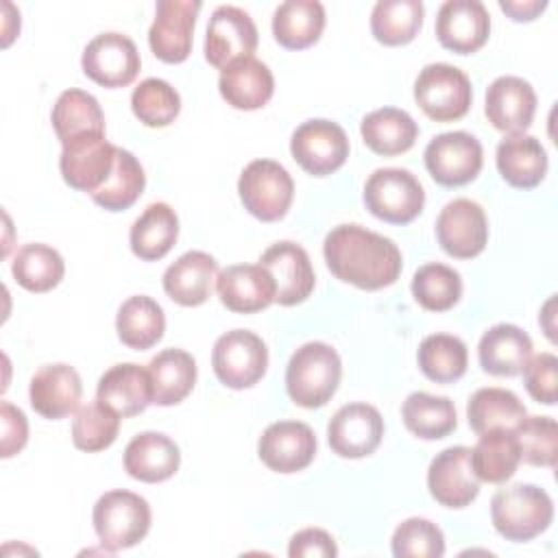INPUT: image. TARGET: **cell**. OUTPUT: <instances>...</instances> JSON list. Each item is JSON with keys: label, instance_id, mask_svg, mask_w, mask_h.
Here are the masks:
<instances>
[{"label": "cell", "instance_id": "6da1fadb", "mask_svg": "<svg viewBox=\"0 0 558 558\" xmlns=\"http://www.w3.org/2000/svg\"><path fill=\"white\" fill-rule=\"evenodd\" d=\"M323 255L336 279L360 290H381L395 283L403 268L399 246L360 225L333 227L323 242Z\"/></svg>", "mask_w": 558, "mask_h": 558}, {"label": "cell", "instance_id": "7a4b0ae2", "mask_svg": "<svg viewBox=\"0 0 558 558\" xmlns=\"http://www.w3.org/2000/svg\"><path fill=\"white\" fill-rule=\"evenodd\" d=\"M342 364L336 349L327 342H305L286 366L288 397L307 410L323 408L338 390Z\"/></svg>", "mask_w": 558, "mask_h": 558}, {"label": "cell", "instance_id": "3957f363", "mask_svg": "<svg viewBox=\"0 0 558 558\" xmlns=\"http://www.w3.org/2000/svg\"><path fill=\"white\" fill-rule=\"evenodd\" d=\"M490 519L506 541L525 543L549 527L554 501L534 484L504 486L490 499Z\"/></svg>", "mask_w": 558, "mask_h": 558}, {"label": "cell", "instance_id": "277c9868", "mask_svg": "<svg viewBox=\"0 0 558 558\" xmlns=\"http://www.w3.org/2000/svg\"><path fill=\"white\" fill-rule=\"evenodd\" d=\"M94 530L107 551L137 545L150 530V506L131 490H109L98 497L92 512Z\"/></svg>", "mask_w": 558, "mask_h": 558}, {"label": "cell", "instance_id": "5b68a950", "mask_svg": "<svg viewBox=\"0 0 558 558\" xmlns=\"http://www.w3.org/2000/svg\"><path fill=\"white\" fill-rule=\"evenodd\" d=\"M414 100L434 122H453L469 113L473 87L460 68L451 63H429L414 81Z\"/></svg>", "mask_w": 558, "mask_h": 558}, {"label": "cell", "instance_id": "8992f818", "mask_svg": "<svg viewBox=\"0 0 558 558\" xmlns=\"http://www.w3.org/2000/svg\"><path fill=\"white\" fill-rule=\"evenodd\" d=\"M364 205L384 222L408 225L423 211L425 190L405 168H379L366 179Z\"/></svg>", "mask_w": 558, "mask_h": 558}, {"label": "cell", "instance_id": "52a82bcc", "mask_svg": "<svg viewBox=\"0 0 558 558\" xmlns=\"http://www.w3.org/2000/svg\"><path fill=\"white\" fill-rule=\"evenodd\" d=\"M238 194L251 216L262 222H275L292 205L294 181L279 161L253 159L238 179Z\"/></svg>", "mask_w": 558, "mask_h": 558}, {"label": "cell", "instance_id": "ba28073f", "mask_svg": "<svg viewBox=\"0 0 558 558\" xmlns=\"http://www.w3.org/2000/svg\"><path fill=\"white\" fill-rule=\"evenodd\" d=\"M211 366L222 386L244 390L264 377L268 368V349L257 333L248 329H231L216 340Z\"/></svg>", "mask_w": 558, "mask_h": 558}, {"label": "cell", "instance_id": "9c48e42d", "mask_svg": "<svg viewBox=\"0 0 558 558\" xmlns=\"http://www.w3.org/2000/svg\"><path fill=\"white\" fill-rule=\"evenodd\" d=\"M425 168L438 185L460 187L471 183L484 163V150L477 137L466 131L440 133L425 146Z\"/></svg>", "mask_w": 558, "mask_h": 558}, {"label": "cell", "instance_id": "30bf717a", "mask_svg": "<svg viewBox=\"0 0 558 558\" xmlns=\"http://www.w3.org/2000/svg\"><path fill=\"white\" fill-rule=\"evenodd\" d=\"M290 153L305 172L327 177L344 166L349 157V137L344 129L331 120H307L294 129Z\"/></svg>", "mask_w": 558, "mask_h": 558}, {"label": "cell", "instance_id": "8fae6325", "mask_svg": "<svg viewBox=\"0 0 558 558\" xmlns=\"http://www.w3.org/2000/svg\"><path fill=\"white\" fill-rule=\"evenodd\" d=\"M59 170L63 181L89 196L105 185L116 163V146L105 133H85L61 144Z\"/></svg>", "mask_w": 558, "mask_h": 558}, {"label": "cell", "instance_id": "7c38bea8", "mask_svg": "<svg viewBox=\"0 0 558 558\" xmlns=\"http://www.w3.org/2000/svg\"><path fill=\"white\" fill-rule=\"evenodd\" d=\"M81 65L94 83L116 89L135 81L142 68L137 46L122 33H100L83 50Z\"/></svg>", "mask_w": 558, "mask_h": 558}, {"label": "cell", "instance_id": "4fadbf2b", "mask_svg": "<svg viewBox=\"0 0 558 558\" xmlns=\"http://www.w3.org/2000/svg\"><path fill=\"white\" fill-rule=\"evenodd\" d=\"M440 248L456 259L477 257L488 242V220L480 203L471 198L449 201L436 220Z\"/></svg>", "mask_w": 558, "mask_h": 558}, {"label": "cell", "instance_id": "5bb4252c", "mask_svg": "<svg viewBox=\"0 0 558 558\" xmlns=\"http://www.w3.org/2000/svg\"><path fill=\"white\" fill-rule=\"evenodd\" d=\"M198 0H159L155 20L148 28V46L163 63H183L192 52V37Z\"/></svg>", "mask_w": 558, "mask_h": 558}, {"label": "cell", "instance_id": "9a60e30c", "mask_svg": "<svg viewBox=\"0 0 558 558\" xmlns=\"http://www.w3.org/2000/svg\"><path fill=\"white\" fill-rule=\"evenodd\" d=\"M257 26L251 15L233 4L218 7L207 24L205 59L209 65L222 70L235 59L253 57L257 48Z\"/></svg>", "mask_w": 558, "mask_h": 558}, {"label": "cell", "instance_id": "2e32d148", "mask_svg": "<svg viewBox=\"0 0 558 558\" xmlns=\"http://www.w3.org/2000/svg\"><path fill=\"white\" fill-rule=\"evenodd\" d=\"M384 436V418L368 403L342 405L327 425V442L340 458L357 460L371 456Z\"/></svg>", "mask_w": 558, "mask_h": 558}, {"label": "cell", "instance_id": "e0dca14e", "mask_svg": "<svg viewBox=\"0 0 558 558\" xmlns=\"http://www.w3.org/2000/svg\"><path fill=\"white\" fill-rule=\"evenodd\" d=\"M259 264L275 281V303L290 307L303 303L312 294L316 283L314 268L307 251L296 242H275L262 253Z\"/></svg>", "mask_w": 558, "mask_h": 558}, {"label": "cell", "instance_id": "ac0fdd59", "mask_svg": "<svg viewBox=\"0 0 558 558\" xmlns=\"http://www.w3.org/2000/svg\"><path fill=\"white\" fill-rule=\"evenodd\" d=\"M429 495L445 508H464L480 493V480L471 466V449L447 447L434 456L427 469Z\"/></svg>", "mask_w": 558, "mask_h": 558}, {"label": "cell", "instance_id": "d6986e66", "mask_svg": "<svg viewBox=\"0 0 558 558\" xmlns=\"http://www.w3.org/2000/svg\"><path fill=\"white\" fill-rule=\"evenodd\" d=\"M257 456L275 473H296L312 464L316 436L307 423L277 421L259 436Z\"/></svg>", "mask_w": 558, "mask_h": 558}, {"label": "cell", "instance_id": "ffe728a7", "mask_svg": "<svg viewBox=\"0 0 558 558\" xmlns=\"http://www.w3.org/2000/svg\"><path fill=\"white\" fill-rule=\"evenodd\" d=\"M490 35V15L480 0H447L436 15V37L442 48L471 54Z\"/></svg>", "mask_w": 558, "mask_h": 558}, {"label": "cell", "instance_id": "44dd1931", "mask_svg": "<svg viewBox=\"0 0 558 558\" xmlns=\"http://www.w3.org/2000/svg\"><path fill=\"white\" fill-rule=\"evenodd\" d=\"M83 384L78 373L63 362L44 364L35 371L28 386L31 408L50 421L65 418L78 408Z\"/></svg>", "mask_w": 558, "mask_h": 558}, {"label": "cell", "instance_id": "7402d4cb", "mask_svg": "<svg viewBox=\"0 0 558 558\" xmlns=\"http://www.w3.org/2000/svg\"><path fill=\"white\" fill-rule=\"evenodd\" d=\"M484 113L497 131L523 133L534 120L536 94L521 76H499L486 89Z\"/></svg>", "mask_w": 558, "mask_h": 558}, {"label": "cell", "instance_id": "603a6c76", "mask_svg": "<svg viewBox=\"0 0 558 558\" xmlns=\"http://www.w3.org/2000/svg\"><path fill=\"white\" fill-rule=\"evenodd\" d=\"M216 290L222 305L235 314H255L275 301V281L262 264H235L218 272Z\"/></svg>", "mask_w": 558, "mask_h": 558}, {"label": "cell", "instance_id": "cb8c5ba5", "mask_svg": "<svg viewBox=\"0 0 558 558\" xmlns=\"http://www.w3.org/2000/svg\"><path fill=\"white\" fill-rule=\"evenodd\" d=\"M220 96L240 111L262 109L275 94V78L266 63L255 57H242L220 70Z\"/></svg>", "mask_w": 558, "mask_h": 558}, {"label": "cell", "instance_id": "d4e9b609", "mask_svg": "<svg viewBox=\"0 0 558 558\" xmlns=\"http://www.w3.org/2000/svg\"><path fill=\"white\" fill-rule=\"evenodd\" d=\"M96 399L111 408L122 418L142 414L153 403V386L148 368L124 362L102 373L96 388Z\"/></svg>", "mask_w": 558, "mask_h": 558}, {"label": "cell", "instance_id": "484cf974", "mask_svg": "<svg viewBox=\"0 0 558 558\" xmlns=\"http://www.w3.org/2000/svg\"><path fill=\"white\" fill-rule=\"evenodd\" d=\"M124 471L140 482L157 484L170 480L181 464L177 442L161 432H142L124 449Z\"/></svg>", "mask_w": 558, "mask_h": 558}, {"label": "cell", "instance_id": "4316f807", "mask_svg": "<svg viewBox=\"0 0 558 558\" xmlns=\"http://www.w3.org/2000/svg\"><path fill=\"white\" fill-rule=\"evenodd\" d=\"M216 279L218 262L205 251H187L166 268L163 290L174 303L196 307L211 296Z\"/></svg>", "mask_w": 558, "mask_h": 558}, {"label": "cell", "instance_id": "83f0119b", "mask_svg": "<svg viewBox=\"0 0 558 558\" xmlns=\"http://www.w3.org/2000/svg\"><path fill=\"white\" fill-rule=\"evenodd\" d=\"M532 357L530 336L510 323L493 325L477 344L480 366L495 377L521 375L523 366Z\"/></svg>", "mask_w": 558, "mask_h": 558}, {"label": "cell", "instance_id": "f1b7e54d", "mask_svg": "<svg viewBox=\"0 0 558 558\" xmlns=\"http://www.w3.org/2000/svg\"><path fill=\"white\" fill-rule=\"evenodd\" d=\"M501 179L519 190L536 187L547 174V153L543 144L527 133H514L497 144L495 153Z\"/></svg>", "mask_w": 558, "mask_h": 558}, {"label": "cell", "instance_id": "f546056e", "mask_svg": "<svg viewBox=\"0 0 558 558\" xmlns=\"http://www.w3.org/2000/svg\"><path fill=\"white\" fill-rule=\"evenodd\" d=\"M360 133L364 144L384 157H395L410 150L418 137L414 118L397 107H381L362 118Z\"/></svg>", "mask_w": 558, "mask_h": 558}, {"label": "cell", "instance_id": "4dcf8cb0", "mask_svg": "<svg viewBox=\"0 0 558 558\" xmlns=\"http://www.w3.org/2000/svg\"><path fill=\"white\" fill-rule=\"evenodd\" d=\"M179 238V218L168 203H150L131 225L129 244L135 257L157 262L170 253Z\"/></svg>", "mask_w": 558, "mask_h": 558}, {"label": "cell", "instance_id": "1f68e13d", "mask_svg": "<svg viewBox=\"0 0 558 558\" xmlns=\"http://www.w3.org/2000/svg\"><path fill=\"white\" fill-rule=\"evenodd\" d=\"M325 28V7L318 0H286L272 13V35L288 50L316 44Z\"/></svg>", "mask_w": 558, "mask_h": 558}, {"label": "cell", "instance_id": "d6a6232c", "mask_svg": "<svg viewBox=\"0 0 558 558\" xmlns=\"http://www.w3.org/2000/svg\"><path fill=\"white\" fill-rule=\"evenodd\" d=\"M521 462L519 442L514 429H488L482 432L471 449V466L480 482L504 484L508 482Z\"/></svg>", "mask_w": 558, "mask_h": 558}, {"label": "cell", "instance_id": "836d02e7", "mask_svg": "<svg viewBox=\"0 0 558 558\" xmlns=\"http://www.w3.org/2000/svg\"><path fill=\"white\" fill-rule=\"evenodd\" d=\"M153 403L177 405L196 384V362L183 349H163L148 362Z\"/></svg>", "mask_w": 558, "mask_h": 558}, {"label": "cell", "instance_id": "e575fe53", "mask_svg": "<svg viewBox=\"0 0 558 558\" xmlns=\"http://www.w3.org/2000/svg\"><path fill=\"white\" fill-rule=\"evenodd\" d=\"M116 331L122 344L135 351H146L155 347L166 331V316L161 305L146 296H129L116 316Z\"/></svg>", "mask_w": 558, "mask_h": 558}, {"label": "cell", "instance_id": "d590c367", "mask_svg": "<svg viewBox=\"0 0 558 558\" xmlns=\"http://www.w3.org/2000/svg\"><path fill=\"white\" fill-rule=\"evenodd\" d=\"M50 120L61 144L85 133H105V113L98 100L76 87L59 94Z\"/></svg>", "mask_w": 558, "mask_h": 558}, {"label": "cell", "instance_id": "8d00e7d4", "mask_svg": "<svg viewBox=\"0 0 558 558\" xmlns=\"http://www.w3.org/2000/svg\"><path fill=\"white\" fill-rule=\"evenodd\" d=\"M401 416L405 427L423 440H438L449 436L456 425V405L449 397H436L429 392H412L403 401Z\"/></svg>", "mask_w": 558, "mask_h": 558}, {"label": "cell", "instance_id": "74e56055", "mask_svg": "<svg viewBox=\"0 0 558 558\" xmlns=\"http://www.w3.org/2000/svg\"><path fill=\"white\" fill-rule=\"evenodd\" d=\"M525 414L523 401L512 390L495 386L475 390L466 403V418L475 434L497 427L514 429Z\"/></svg>", "mask_w": 558, "mask_h": 558}, {"label": "cell", "instance_id": "f35d334b", "mask_svg": "<svg viewBox=\"0 0 558 558\" xmlns=\"http://www.w3.org/2000/svg\"><path fill=\"white\" fill-rule=\"evenodd\" d=\"M11 272L17 286L39 294L61 283L65 275V264L57 248L41 242H31L17 248L11 264Z\"/></svg>", "mask_w": 558, "mask_h": 558}, {"label": "cell", "instance_id": "ab89813d", "mask_svg": "<svg viewBox=\"0 0 558 558\" xmlns=\"http://www.w3.org/2000/svg\"><path fill=\"white\" fill-rule=\"evenodd\" d=\"M421 0H379L371 11V33L384 46L410 44L423 26Z\"/></svg>", "mask_w": 558, "mask_h": 558}, {"label": "cell", "instance_id": "60d3db41", "mask_svg": "<svg viewBox=\"0 0 558 558\" xmlns=\"http://www.w3.org/2000/svg\"><path fill=\"white\" fill-rule=\"evenodd\" d=\"M418 368L436 384H451L466 373V344L451 333H432L423 338L416 351Z\"/></svg>", "mask_w": 558, "mask_h": 558}, {"label": "cell", "instance_id": "b9f144b4", "mask_svg": "<svg viewBox=\"0 0 558 558\" xmlns=\"http://www.w3.org/2000/svg\"><path fill=\"white\" fill-rule=\"evenodd\" d=\"M146 174L137 157L120 146H116V163L100 190L92 194V201L107 211L129 209L144 192Z\"/></svg>", "mask_w": 558, "mask_h": 558}, {"label": "cell", "instance_id": "7bdbcfd3", "mask_svg": "<svg viewBox=\"0 0 558 558\" xmlns=\"http://www.w3.org/2000/svg\"><path fill=\"white\" fill-rule=\"evenodd\" d=\"M412 294L421 307L429 312H447L462 296L460 272L438 262L425 264L412 277Z\"/></svg>", "mask_w": 558, "mask_h": 558}, {"label": "cell", "instance_id": "ee69618b", "mask_svg": "<svg viewBox=\"0 0 558 558\" xmlns=\"http://www.w3.org/2000/svg\"><path fill=\"white\" fill-rule=\"evenodd\" d=\"M131 109L142 124L161 129L177 120L181 111V96L168 81L150 76L133 89Z\"/></svg>", "mask_w": 558, "mask_h": 558}, {"label": "cell", "instance_id": "f6af8a7d", "mask_svg": "<svg viewBox=\"0 0 558 558\" xmlns=\"http://www.w3.org/2000/svg\"><path fill=\"white\" fill-rule=\"evenodd\" d=\"M120 414L98 399L78 408L72 421V442L76 449L96 453L113 445L120 432Z\"/></svg>", "mask_w": 558, "mask_h": 558}, {"label": "cell", "instance_id": "bcb514c9", "mask_svg": "<svg viewBox=\"0 0 558 558\" xmlns=\"http://www.w3.org/2000/svg\"><path fill=\"white\" fill-rule=\"evenodd\" d=\"M521 460L532 466H554L558 451V425L551 416H523L514 427Z\"/></svg>", "mask_w": 558, "mask_h": 558}, {"label": "cell", "instance_id": "7dc6e473", "mask_svg": "<svg viewBox=\"0 0 558 558\" xmlns=\"http://www.w3.org/2000/svg\"><path fill=\"white\" fill-rule=\"evenodd\" d=\"M390 547L397 558H440L445 554V536L429 519L412 517L397 525Z\"/></svg>", "mask_w": 558, "mask_h": 558}, {"label": "cell", "instance_id": "c3c4849f", "mask_svg": "<svg viewBox=\"0 0 558 558\" xmlns=\"http://www.w3.org/2000/svg\"><path fill=\"white\" fill-rule=\"evenodd\" d=\"M523 384L527 395L545 405L558 399V357L554 353H538L523 366Z\"/></svg>", "mask_w": 558, "mask_h": 558}, {"label": "cell", "instance_id": "681fc988", "mask_svg": "<svg viewBox=\"0 0 558 558\" xmlns=\"http://www.w3.org/2000/svg\"><path fill=\"white\" fill-rule=\"evenodd\" d=\"M0 425H2V442H0V456L11 458L28 440V421L20 408H15L9 401L0 403Z\"/></svg>", "mask_w": 558, "mask_h": 558}, {"label": "cell", "instance_id": "f907efd6", "mask_svg": "<svg viewBox=\"0 0 558 558\" xmlns=\"http://www.w3.org/2000/svg\"><path fill=\"white\" fill-rule=\"evenodd\" d=\"M338 547L329 532L320 527H305L290 538L288 556L290 558H333Z\"/></svg>", "mask_w": 558, "mask_h": 558}, {"label": "cell", "instance_id": "816d5d0a", "mask_svg": "<svg viewBox=\"0 0 558 558\" xmlns=\"http://www.w3.org/2000/svg\"><path fill=\"white\" fill-rule=\"evenodd\" d=\"M547 2L545 0H499V9L508 13L514 22H530L534 20L541 11H545Z\"/></svg>", "mask_w": 558, "mask_h": 558}]
</instances>
